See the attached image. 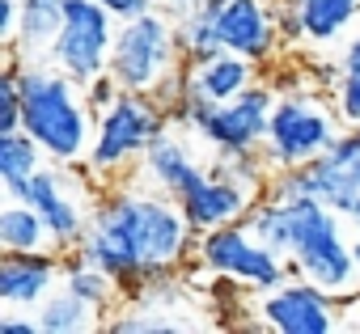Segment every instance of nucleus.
<instances>
[{
  "label": "nucleus",
  "mask_w": 360,
  "mask_h": 334,
  "mask_svg": "<svg viewBox=\"0 0 360 334\" xmlns=\"http://www.w3.org/2000/svg\"><path fill=\"white\" fill-rule=\"evenodd\" d=\"M195 241L200 233L191 229L183 203L140 182V187H102V195L94 199L89 233L77 250L89 262L106 267L127 292L169 279L195 254Z\"/></svg>",
  "instance_id": "nucleus-1"
},
{
  "label": "nucleus",
  "mask_w": 360,
  "mask_h": 334,
  "mask_svg": "<svg viewBox=\"0 0 360 334\" xmlns=\"http://www.w3.org/2000/svg\"><path fill=\"white\" fill-rule=\"evenodd\" d=\"M94 106L85 85H77L56 64H22V131L56 165H81L94 144Z\"/></svg>",
  "instance_id": "nucleus-2"
},
{
  "label": "nucleus",
  "mask_w": 360,
  "mask_h": 334,
  "mask_svg": "<svg viewBox=\"0 0 360 334\" xmlns=\"http://www.w3.org/2000/svg\"><path fill=\"white\" fill-rule=\"evenodd\" d=\"M284 203L292 212V250H288L292 275L326 288L335 300H347L352 292H360V267H356L352 241L343 237L339 212L314 195L284 199Z\"/></svg>",
  "instance_id": "nucleus-3"
},
{
  "label": "nucleus",
  "mask_w": 360,
  "mask_h": 334,
  "mask_svg": "<svg viewBox=\"0 0 360 334\" xmlns=\"http://www.w3.org/2000/svg\"><path fill=\"white\" fill-rule=\"evenodd\" d=\"M169 127V110L153 98V93H136L123 89L115 106H106L94 123V144L81 161V170L89 182L110 187L115 178H123L131 165H140V156L148 152V144L157 140V131Z\"/></svg>",
  "instance_id": "nucleus-4"
},
{
  "label": "nucleus",
  "mask_w": 360,
  "mask_h": 334,
  "mask_svg": "<svg viewBox=\"0 0 360 334\" xmlns=\"http://www.w3.org/2000/svg\"><path fill=\"white\" fill-rule=\"evenodd\" d=\"M339 106L326 102L318 89H288L276 93V110H271V127L263 140V156L276 170H297V165H309L314 156H322L339 127Z\"/></svg>",
  "instance_id": "nucleus-5"
},
{
  "label": "nucleus",
  "mask_w": 360,
  "mask_h": 334,
  "mask_svg": "<svg viewBox=\"0 0 360 334\" xmlns=\"http://www.w3.org/2000/svg\"><path fill=\"white\" fill-rule=\"evenodd\" d=\"M178 64H183V47H178V26L153 5L148 13L123 18L115 30L110 47V72L119 76L123 89L153 93Z\"/></svg>",
  "instance_id": "nucleus-6"
},
{
  "label": "nucleus",
  "mask_w": 360,
  "mask_h": 334,
  "mask_svg": "<svg viewBox=\"0 0 360 334\" xmlns=\"http://www.w3.org/2000/svg\"><path fill=\"white\" fill-rule=\"evenodd\" d=\"M195 262L217 275V279H229V283H242L250 292H271L280 288L284 279H292V267L284 254L267 250L246 220H233V225H221V229H208L200 233L195 241Z\"/></svg>",
  "instance_id": "nucleus-7"
},
{
  "label": "nucleus",
  "mask_w": 360,
  "mask_h": 334,
  "mask_svg": "<svg viewBox=\"0 0 360 334\" xmlns=\"http://www.w3.org/2000/svg\"><path fill=\"white\" fill-rule=\"evenodd\" d=\"M119 18L98 5V0H64V26L47 51V64L68 72L77 85H89L110 68V47H115Z\"/></svg>",
  "instance_id": "nucleus-8"
},
{
  "label": "nucleus",
  "mask_w": 360,
  "mask_h": 334,
  "mask_svg": "<svg viewBox=\"0 0 360 334\" xmlns=\"http://www.w3.org/2000/svg\"><path fill=\"white\" fill-rule=\"evenodd\" d=\"M259 317L267 330H280V334H335L343 326V300H335L326 288L292 275L280 288L263 292Z\"/></svg>",
  "instance_id": "nucleus-9"
},
{
  "label": "nucleus",
  "mask_w": 360,
  "mask_h": 334,
  "mask_svg": "<svg viewBox=\"0 0 360 334\" xmlns=\"http://www.w3.org/2000/svg\"><path fill=\"white\" fill-rule=\"evenodd\" d=\"M267 195V187H255V182H242L225 170H217V165H208V170L178 195V203H183L187 220L195 233H208V229H221V225H233V220H246L250 208Z\"/></svg>",
  "instance_id": "nucleus-10"
},
{
  "label": "nucleus",
  "mask_w": 360,
  "mask_h": 334,
  "mask_svg": "<svg viewBox=\"0 0 360 334\" xmlns=\"http://www.w3.org/2000/svg\"><path fill=\"white\" fill-rule=\"evenodd\" d=\"M271 110H276V93L271 85H250L229 102H217L208 127L200 131V140L212 144V152H255L267 140L271 127Z\"/></svg>",
  "instance_id": "nucleus-11"
},
{
  "label": "nucleus",
  "mask_w": 360,
  "mask_h": 334,
  "mask_svg": "<svg viewBox=\"0 0 360 334\" xmlns=\"http://www.w3.org/2000/svg\"><path fill=\"white\" fill-rule=\"evenodd\" d=\"M204 5L217 13L225 51H238V55L263 64L284 47L280 30H276V0H204Z\"/></svg>",
  "instance_id": "nucleus-12"
},
{
  "label": "nucleus",
  "mask_w": 360,
  "mask_h": 334,
  "mask_svg": "<svg viewBox=\"0 0 360 334\" xmlns=\"http://www.w3.org/2000/svg\"><path fill=\"white\" fill-rule=\"evenodd\" d=\"M301 170H305L309 195L335 208L339 216H347L360 199V127H343L335 144L309 165H301Z\"/></svg>",
  "instance_id": "nucleus-13"
},
{
  "label": "nucleus",
  "mask_w": 360,
  "mask_h": 334,
  "mask_svg": "<svg viewBox=\"0 0 360 334\" xmlns=\"http://www.w3.org/2000/svg\"><path fill=\"white\" fill-rule=\"evenodd\" d=\"M22 199L47 220V229H51V237H56V250H77V246L85 241L94 212L85 208V195H81L72 182H64L60 170H39V174L26 182V195H22Z\"/></svg>",
  "instance_id": "nucleus-14"
},
{
  "label": "nucleus",
  "mask_w": 360,
  "mask_h": 334,
  "mask_svg": "<svg viewBox=\"0 0 360 334\" xmlns=\"http://www.w3.org/2000/svg\"><path fill=\"white\" fill-rule=\"evenodd\" d=\"M64 279V250H5L0 254V305L39 309Z\"/></svg>",
  "instance_id": "nucleus-15"
},
{
  "label": "nucleus",
  "mask_w": 360,
  "mask_h": 334,
  "mask_svg": "<svg viewBox=\"0 0 360 334\" xmlns=\"http://www.w3.org/2000/svg\"><path fill=\"white\" fill-rule=\"evenodd\" d=\"M136 170H140V178H144L148 187H157V191H165V195L178 199V195H183V191L208 170V165H200V156L191 152V144L178 135L174 123H169L165 131H157V140L148 144V152L140 156Z\"/></svg>",
  "instance_id": "nucleus-16"
},
{
  "label": "nucleus",
  "mask_w": 360,
  "mask_h": 334,
  "mask_svg": "<svg viewBox=\"0 0 360 334\" xmlns=\"http://www.w3.org/2000/svg\"><path fill=\"white\" fill-rule=\"evenodd\" d=\"M255 81H259V64L238 51H217V55L191 64V85L200 93H208L212 102H229L242 89H250Z\"/></svg>",
  "instance_id": "nucleus-17"
},
{
  "label": "nucleus",
  "mask_w": 360,
  "mask_h": 334,
  "mask_svg": "<svg viewBox=\"0 0 360 334\" xmlns=\"http://www.w3.org/2000/svg\"><path fill=\"white\" fill-rule=\"evenodd\" d=\"M60 26H64V0H22V30H18V43L9 47V55H18L22 64H39L34 51L47 55Z\"/></svg>",
  "instance_id": "nucleus-18"
},
{
  "label": "nucleus",
  "mask_w": 360,
  "mask_h": 334,
  "mask_svg": "<svg viewBox=\"0 0 360 334\" xmlns=\"http://www.w3.org/2000/svg\"><path fill=\"white\" fill-rule=\"evenodd\" d=\"M43 148L34 144L30 131H0V187L9 199L26 195V182L43 170Z\"/></svg>",
  "instance_id": "nucleus-19"
},
{
  "label": "nucleus",
  "mask_w": 360,
  "mask_h": 334,
  "mask_svg": "<svg viewBox=\"0 0 360 334\" xmlns=\"http://www.w3.org/2000/svg\"><path fill=\"white\" fill-rule=\"evenodd\" d=\"M64 288L68 292H77L85 305H94L98 313H106L115 300H119V292H123V283L106 271V267H98V262H89L81 250H64Z\"/></svg>",
  "instance_id": "nucleus-20"
},
{
  "label": "nucleus",
  "mask_w": 360,
  "mask_h": 334,
  "mask_svg": "<svg viewBox=\"0 0 360 334\" xmlns=\"http://www.w3.org/2000/svg\"><path fill=\"white\" fill-rule=\"evenodd\" d=\"M0 250H56V237L26 199H9L0 208Z\"/></svg>",
  "instance_id": "nucleus-21"
},
{
  "label": "nucleus",
  "mask_w": 360,
  "mask_h": 334,
  "mask_svg": "<svg viewBox=\"0 0 360 334\" xmlns=\"http://www.w3.org/2000/svg\"><path fill=\"white\" fill-rule=\"evenodd\" d=\"M39 326H43V334H85V330H94L98 326V309L94 305H85L77 292H68L64 283L39 305Z\"/></svg>",
  "instance_id": "nucleus-22"
},
{
  "label": "nucleus",
  "mask_w": 360,
  "mask_h": 334,
  "mask_svg": "<svg viewBox=\"0 0 360 334\" xmlns=\"http://www.w3.org/2000/svg\"><path fill=\"white\" fill-rule=\"evenodd\" d=\"M292 5L305 22L309 43H335L360 18V0H292Z\"/></svg>",
  "instance_id": "nucleus-23"
},
{
  "label": "nucleus",
  "mask_w": 360,
  "mask_h": 334,
  "mask_svg": "<svg viewBox=\"0 0 360 334\" xmlns=\"http://www.w3.org/2000/svg\"><path fill=\"white\" fill-rule=\"evenodd\" d=\"M246 225H250V233H255L267 250H276V254H284V258H288V250H292V212H288V203H284V199L263 195V199L250 208Z\"/></svg>",
  "instance_id": "nucleus-24"
},
{
  "label": "nucleus",
  "mask_w": 360,
  "mask_h": 334,
  "mask_svg": "<svg viewBox=\"0 0 360 334\" xmlns=\"http://www.w3.org/2000/svg\"><path fill=\"white\" fill-rule=\"evenodd\" d=\"M174 26H178V47H183V60H187V64H200V60L225 51V47H221V30H217V13H212L208 5L195 9V13L183 18V22H174Z\"/></svg>",
  "instance_id": "nucleus-25"
},
{
  "label": "nucleus",
  "mask_w": 360,
  "mask_h": 334,
  "mask_svg": "<svg viewBox=\"0 0 360 334\" xmlns=\"http://www.w3.org/2000/svg\"><path fill=\"white\" fill-rule=\"evenodd\" d=\"M335 106H339L343 127H360V68H343L335 85Z\"/></svg>",
  "instance_id": "nucleus-26"
},
{
  "label": "nucleus",
  "mask_w": 360,
  "mask_h": 334,
  "mask_svg": "<svg viewBox=\"0 0 360 334\" xmlns=\"http://www.w3.org/2000/svg\"><path fill=\"white\" fill-rule=\"evenodd\" d=\"M119 93H123V85H119V76H115L110 68L85 85V98H89V106H94V114H102L106 106H115V102H119Z\"/></svg>",
  "instance_id": "nucleus-27"
},
{
  "label": "nucleus",
  "mask_w": 360,
  "mask_h": 334,
  "mask_svg": "<svg viewBox=\"0 0 360 334\" xmlns=\"http://www.w3.org/2000/svg\"><path fill=\"white\" fill-rule=\"evenodd\" d=\"M276 30H280V43L284 47H297L305 39V22H301V13H297L292 0H276Z\"/></svg>",
  "instance_id": "nucleus-28"
},
{
  "label": "nucleus",
  "mask_w": 360,
  "mask_h": 334,
  "mask_svg": "<svg viewBox=\"0 0 360 334\" xmlns=\"http://www.w3.org/2000/svg\"><path fill=\"white\" fill-rule=\"evenodd\" d=\"M22 30V0H0V43L13 47Z\"/></svg>",
  "instance_id": "nucleus-29"
},
{
  "label": "nucleus",
  "mask_w": 360,
  "mask_h": 334,
  "mask_svg": "<svg viewBox=\"0 0 360 334\" xmlns=\"http://www.w3.org/2000/svg\"><path fill=\"white\" fill-rule=\"evenodd\" d=\"M0 334H43V326H39V317H22L18 309H9L0 317Z\"/></svg>",
  "instance_id": "nucleus-30"
},
{
  "label": "nucleus",
  "mask_w": 360,
  "mask_h": 334,
  "mask_svg": "<svg viewBox=\"0 0 360 334\" xmlns=\"http://www.w3.org/2000/svg\"><path fill=\"white\" fill-rule=\"evenodd\" d=\"M153 5H157L169 22H183V18H191L195 9H204V0H153Z\"/></svg>",
  "instance_id": "nucleus-31"
},
{
  "label": "nucleus",
  "mask_w": 360,
  "mask_h": 334,
  "mask_svg": "<svg viewBox=\"0 0 360 334\" xmlns=\"http://www.w3.org/2000/svg\"><path fill=\"white\" fill-rule=\"evenodd\" d=\"M98 5H106V9H110V13H115L119 22H123V18L148 13V9H153V0H98Z\"/></svg>",
  "instance_id": "nucleus-32"
},
{
  "label": "nucleus",
  "mask_w": 360,
  "mask_h": 334,
  "mask_svg": "<svg viewBox=\"0 0 360 334\" xmlns=\"http://www.w3.org/2000/svg\"><path fill=\"white\" fill-rule=\"evenodd\" d=\"M343 326L360 330V292H352V296L343 300Z\"/></svg>",
  "instance_id": "nucleus-33"
},
{
  "label": "nucleus",
  "mask_w": 360,
  "mask_h": 334,
  "mask_svg": "<svg viewBox=\"0 0 360 334\" xmlns=\"http://www.w3.org/2000/svg\"><path fill=\"white\" fill-rule=\"evenodd\" d=\"M339 64H343V68H360V34H356V39H352L347 47H343V55H339Z\"/></svg>",
  "instance_id": "nucleus-34"
},
{
  "label": "nucleus",
  "mask_w": 360,
  "mask_h": 334,
  "mask_svg": "<svg viewBox=\"0 0 360 334\" xmlns=\"http://www.w3.org/2000/svg\"><path fill=\"white\" fill-rule=\"evenodd\" d=\"M347 220H352V225H360V199H356V208L347 212Z\"/></svg>",
  "instance_id": "nucleus-35"
},
{
  "label": "nucleus",
  "mask_w": 360,
  "mask_h": 334,
  "mask_svg": "<svg viewBox=\"0 0 360 334\" xmlns=\"http://www.w3.org/2000/svg\"><path fill=\"white\" fill-rule=\"evenodd\" d=\"M352 254H356V267H360V241H352Z\"/></svg>",
  "instance_id": "nucleus-36"
}]
</instances>
